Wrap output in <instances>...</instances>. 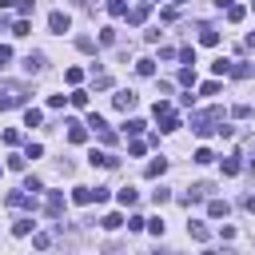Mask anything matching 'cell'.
<instances>
[{
	"mask_svg": "<svg viewBox=\"0 0 255 255\" xmlns=\"http://www.w3.org/2000/svg\"><path fill=\"white\" fill-rule=\"evenodd\" d=\"M187 235H191L195 243H207V239H211V231H207V223H199V219H191V223H187Z\"/></svg>",
	"mask_w": 255,
	"mask_h": 255,
	"instance_id": "obj_9",
	"label": "cell"
},
{
	"mask_svg": "<svg viewBox=\"0 0 255 255\" xmlns=\"http://www.w3.org/2000/svg\"><path fill=\"white\" fill-rule=\"evenodd\" d=\"M64 128H68V139H72V143H84V139H88V124H76V120H68Z\"/></svg>",
	"mask_w": 255,
	"mask_h": 255,
	"instance_id": "obj_7",
	"label": "cell"
},
{
	"mask_svg": "<svg viewBox=\"0 0 255 255\" xmlns=\"http://www.w3.org/2000/svg\"><path fill=\"white\" fill-rule=\"evenodd\" d=\"M227 20L239 24V20H243V4H227Z\"/></svg>",
	"mask_w": 255,
	"mask_h": 255,
	"instance_id": "obj_27",
	"label": "cell"
},
{
	"mask_svg": "<svg viewBox=\"0 0 255 255\" xmlns=\"http://www.w3.org/2000/svg\"><path fill=\"white\" fill-rule=\"evenodd\" d=\"M96 135H100V139H104V143H108V147H112V143H116V131H112V128H104V131H96Z\"/></svg>",
	"mask_w": 255,
	"mask_h": 255,
	"instance_id": "obj_46",
	"label": "cell"
},
{
	"mask_svg": "<svg viewBox=\"0 0 255 255\" xmlns=\"http://www.w3.org/2000/svg\"><path fill=\"white\" fill-rule=\"evenodd\" d=\"M231 116H235V120H247V116H251V104H235Z\"/></svg>",
	"mask_w": 255,
	"mask_h": 255,
	"instance_id": "obj_37",
	"label": "cell"
},
{
	"mask_svg": "<svg viewBox=\"0 0 255 255\" xmlns=\"http://www.w3.org/2000/svg\"><path fill=\"white\" fill-rule=\"evenodd\" d=\"M195 32H199V44H207V48H215V44H219V32H215L211 24H199Z\"/></svg>",
	"mask_w": 255,
	"mask_h": 255,
	"instance_id": "obj_11",
	"label": "cell"
},
{
	"mask_svg": "<svg viewBox=\"0 0 255 255\" xmlns=\"http://www.w3.org/2000/svg\"><path fill=\"white\" fill-rule=\"evenodd\" d=\"M64 80H68V84H72V88H76V84H80V80H84V72H80V68H68V72H64Z\"/></svg>",
	"mask_w": 255,
	"mask_h": 255,
	"instance_id": "obj_36",
	"label": "cell"
},
{
	"mask_svg": "<svg viewBox=\"0 0 255 255\" xmlns=\"http://www.w3.org/2000/svg\"><path fill=\"white\" fill-rule=\"evenodd\" d=\"M100 44L112 48V44H116V28H104V32H100Z\"/></svg>",
	"mask_w": 255,
	"mask_h": 255,
	"instance_id": "obj_34",
	"label": "cell"
},
{
	"mask_svg": "<svg viewBox=\"0 0 255 255\" xmlns=\"http://www.w3.org/2000/svg\"><path fill=\"white\" fill-rule=\"evenodd\" d=\"M143 147H147L143 139H131V143H128V151H131V155H143Z\"/></svg>",
	"mask_w": 255,
	"mask_h": 255,
	"instance_id": "obj_47",
	"label": "cell"
},
{
	"mask_svg": "<svg viewBox=\"0 0 255 255\" xmlns=\"http://www.w3.org/2000/svg\"><path fill=\"white\" fill-rule=\"evenodd\" d=\"M40 120H44V112H40V108H28V112H24V124H28V128H36Z\"/></svg>",
	"mask_w": 255,
	"mask_h": 255,
	"instance_id": "obj_24",
	"label": "cell"
},
{
	"mask_svg": "<svg viewBox=\"0 0 255 255\" xmlns=\"http://www.w3.org/2000/svg\"><path fill=\"white\" fill-rule=\"evenodd\" d=\"M151 4H155V0H151Z\"/></svg>",
	"mask_w": 255,
	"mask_h": 255,
	"instance_id": "obj_55",
	"label": "cell"
},
{
	"mask_svg": "<svg viewBox=\"0 0 255 255\" xmlns=\"http://www.w3.org/2000/svg\"><path fill=\"white\" fill-rule=\"evenodd\" d=\"M100 227H104V231H116V227H124V215H116V211H112V215H104V219H100Z\"/></svg>",
	"mask_w": 255,
	"mask_h": 255,
	"instance_id": "obj_18",
	"label": "cell"
},
{
	"mask_svg": "<svg viewBox=\"0 0 255 255\" xmlns=\"http://www.w3.org/2000/svg\"><path fill=\"white\" fill-rule=\"evenodd\" d=\"M4 203H8L12 211H20V207H36L32 191H24V187H20V191H8V195H4Z\"/></svg>",
	"mask_w": 255,
	"mask_h": 255,
	"instance_id": "obj_4",
	"label": "cell"
},
{
	"mask_svg": "<svg viewBox=\"0 0 255 255\" xmlns=\"http://www.w3.org/2000/svg\"><path fill=\"white\" fill-rule=\"evenodd\" d=\"M243 207H247V211H255V195H247V199H243Z\"/></svg>",
	"mask_w": 255,
	"mask_h": 255,
	"instance_id": "obj_51",
	"label": "cell"
},
{
	"mask_svg": "<svg viewBox=\"0 0 255 255\" xmlns=\"http://www.w3.org/2000/svg\"><path fill=\"white\" fill-rule=\"evenodd\" d=\"M139 227H147V219L143 215H128V231H139Z\"/></svg>",
	"mask_w": 255,
	"mask_h": 255,
	"instance_id": "obj_41",
	"label": "cell"
},
{
	"mask_svg": "<svg viewBox=\"0 0 255 255\" xmlns=\"http://www.w3.org/2000/svg\"><path fill=\"white\" fill-rule=\"evenodd\" d=\"M32 227H36V223H32V215H20V219L12 223V235H32Z\"/></svg>",
	"mask_w": 255,
	"mask_h": 255,
	"instance_id": "obj_16",
	"label": "cell"
},
{
	"mask_svg": "<svg viewBox=\"0 0 255 255\" xmlns=\"http://www.w3.org/2000/svg\"><path fill=\"white\" fill-rule=\"evenodd\" d=\"M179 60L183 64H195V48H179Z\"/></svg>",
	"mask_w": 255,
	"mask_h": 255,
	"instance_id": "obj_45",
	"label": "cell"
},
{
	"mask_svg": "<svg viewBox=\"0 0 255 255\" xmlns=\"http://www.w3.org/2000/svg\"><path fill=\"white\" fill-rule=\"evenodd\" d=\"M24 68L28 72H44V52H28L24 56Z\"/></svg>",
	"mask_w": 255,
	"mask_h": 255,
	"instance_id": "obj_14",
	"label": "cell"
},
{
	"mask_svg": "<svg viewBox=\"0 0 255 255\" xmlns=\"http://www.w3.org/2000/svg\"><path fill=\"white\" fill-rule=\"evenodd\" d=\"M108 12H112V16H128V4H124V0H108Z\"/></svg>",
	"mask_w": 255,
	"mask_h": 255,
	"instance_id": "obj_26",
	"label": "cell"
},
{
	"mask_svg": "<svg viewBox=\"0 0 255 255\" xmlns=\"http://www.w3.org/2000/svg\"><path fill=\"white\" fill-rule=\"evenodd\" d=\"M223 175H239V155H231V159H223Z\"/></svg>",
	"mask_w": 255,
	"mask_h": 255,
	"instance_id": "obj_32",
	"label": "cell"
},
{
	"mask_svg": "<svg viewBox=\"0 0 255 255\" xmlns=\"http://www.w3.org/2000/svg\"><path fill=\"white\" fill-rule=\"evenodd\" d=\"M76 48H80V52H96V40H92V36H80Z\"/></svg>",
	"mask_w": 255,
	"mask_h": 255,
	"instance_id": "obj_35",
	"label": "cell"
},
{
	"mask_svg": "<svg viewBox=\"0 0 255 255\" xmlns=\"http://www.w3.org/2000/svg\"><path fill=\"white\" fill-rule=\"evenodd\" d=\"M8 167H12V171H24V167H28V155H8Z\"/></svg>",
	"mask_w": 255,
	"mask_h": 255,
	"instance_id": "obj_31",
	"label": "cell"
},
{
	"mask_svg": "<svg viewBox=\"0 0 255 255\" xmlns=\"http://www.w3.org/2000/svg\"><path fill=\"white\" fill-rule=\"evenodd\" d=\"M163 171H167V159L159 155V159H151V163H147V171H143V175H147V179H159Z\"/></svg>",
	"mask_w": 255,
	"mask_h": 255,
	"instance_id": "obj_15",
	"label": "cell"
},
{
	"mask_svg": "<svg viewBox=\"0 0 255 255\" xmlns=\"http://www.w3.org/2000/svg\"><path fill=\"white\" fill-rule=\"evenodd\" d=\"M8 60H12V48H8V44H0V68H4Z\"/></svg>",
	"mask_w": 255,
	"mask_h": 255,
	"instance_id": "obj_49",
	"label": "cell"
},
{
	"mask_svg": "<svg viewBox=\"0 0 255 255\" xmlns=\"http://www.w3.org/2000/svg\"><path fill=\"white\" fill-rule=\"evenodd\" d=\"M199 96H219V80H207V84H199Z\"/></svg>",
	"mask_w": 255,
	"mask_h": 255,
	"instance_id": "obj_29",
	"label": "cell"
},
{
	"mask_svg": "<svg viewBox=\"0 0 255 255\" xmlns=\"http://www.w3.org/2000/svg\"><path fill=\"white\" fill-rule=\"evenodd\" d=\"M159 120H163L159 131H175V128H179V116H175V112H167V116H159Z\"/></svg>",
	"mask_w": 255,
	"mask_h": 255,
	"instance_id": "obj_25",
	"label": "cell"
},
{
	"mask_svg": "<svg viewBox=\"0 0 255 255\" xmlns=\"http://www.w3.org/2000/svg\"><path fill=\"white\" fill-rule=\"evenodd\" d=\"M72 203H80V207L96 203V187H72Z\"/></svg>",
	"mask_w": 255,
	"mask_h": 255,
	"instance_id": "obj_8",
	"label": "cell"
},
{
	"mask_svg": "<svg viewBox=\"0 0 255 255\" xmlns=\"http://www.w3.org/2000/svg\"><path fill=\"white\" fill-rule=\"evenodd\" d=\"M48 28H52V32H60V36H64V32H68V28H72V20H68V12H52V16H48Z\"/></svg>",
	"mask_w": 255,
	"mask_h": 255,
	"instance_id": "obj_6",
	"label": "cell"
},
{
	"mask_svg": "<svg viewBox=\"0 0 255 255\" xmlns=\"http://www.w3.org/2000/svg\"><path fill=\"white\" fill-rule=\"evenodd\" d=\"M135 72H139L143 80H147V76H155V60H147V56H143V60H135Z\"/></svg>",
	"mask_w": 255,
	"mask_h": 255,
	"instance_id": "obj_17",
	"label": "cell"
},
{
	"mask_svg": "<svg viewBox=\"0 0 255 255\" xmlns=\"http://www.w3.org/2000/svg\"><path fill=\"white\" fill-rule=\"evenodd\" d=\"M191 159H195V163H211V159H215V155H211V147H199V151H195V155H191Z\"/></svg>",
	"mask_w": 255,
	"mask_h": 255,
	"instance_id": "obj_39",
	"label": "cell"
},
{
	"mask_svg": "<svg viewBox=\"0 0 255 255\" xmlns=\"http://www.w3.org/2000/svg\"><path fill=\"white\" fill-rule=\"evenodd\" d=\"M8 4H16V0H0V8H8Z\"/></svg>",
	"mask_w": 255,
	"mask_h": 255,
	"instance_id": "obj_53",
	"label": "cell"
},
{
	"mask_svg": "<svg viewBox=\"0 0 255 255\" xmlns=\"http://www.w3.org/2000/svg\"><path fill=\"white\" fill-rule=\"evenodd\" d=\"M88 128H92V131H104L108 124H104V116H96V112H92V116H88Z\"/></svg>",
	"mask_w": 255,
	"mask_h": 255,
	"instance_id": "obj_38",
	"label": "cell"
},
{
	"mask_svg": "<svg viewBox=\"0 0 255 255\" xmlns=\"http://www.w3.org/2000/svg\"><path fill=\"white\" fill-rule=\"evenodd\" d=\"M76 4H80V8H96L100 0H76Z\"/></svg>",
	"mask_w": 255,
	"mask_h": 255,
	"instance_id": "obj_52",
	"label": "cell"
},
{
	"mask_svg": "<svg viewBox=\"0 0 255 255\" xmlns=\"http://www.w3.org/2000/svg\"><path fill=\"white\" fill-rule=\"evenodd\" d=\"M143 128H147V124H143V120H128V124H124V131H128V135H139V131H143Z\"/></svg>",
	"mask_w": 255,
	"mask_h": 255,
	"instance_id": "obj_30",
	"label": "cell"
},
{
	"mask_svg": "<svg viewBox=\"0 0 255 255\" xmlns=\"http://www.w3.org/2000/svg\"><path fill=\"white\" fill-rule=\"evenodd\" d=\"M135 199H139L135 187H124V191H120V203H124V207H135Z\"/></svg>",
	"mask_w": 255,
	"mask_h": 255,
	"instance_id": "obj_21",
	"label": "cell"
},
{
	"mask_svg": "<svg viewBox=\"0 0 255 255\" xmlns=\"http://www.w3.org/2000/svg\"><path fill=\"white\" fill-rule=\"evenodd\" d=\"M16 12H20V16H32V12H36V0H16Z\"/></svg>",
	"mask_w": 255,
	"mask_h": 255,
	"instance_id": "obj_33",
	"label": "cell"
},
{
	"mask_svg": "<svg viewBox=\"0 0 255 255\" xmlns=\"http://www.w3.org/2000/svg\"><path fill=\"white\" fill-rule=\"evenodd\" d=\"M179 84L195 88V68H191V64H183V68H179Z\"/></svg>",
	"mask_w": 255,
	"mask_h": 255,
	"instance_id": "obj_20",
	"label": "cell"
},
{
	"mask_svg": "<svg viewBox=\"0 0 255 255\" xmlns=\"http://www.w3.org/2000/svg\"><path fill=\"white\" fill-rule=\"evenodd\" d=\"M104 88H112V76H108V72H100V76H96V92H104Z\"/></svg>",
	"mask_w": 255,
	"mask_h": 255,
	"instance_id": "obj_42",
	"label": "cell"
},
{
	"mask_svg": "<svg viewBox=\"0 0 255 255\" xmlns=\"http://www.w3.org/2000/svg\"><path fill=\"white\" fill-rule=\"evenodd\" d=\"M243 48H247V52H251V48H255V32H251V36H247V40H243Z\"/></svg>",
	"mask_w": 255,
	"mask_h": 255,
	"instance_id": "obj_50",
	"label": "cell"
},
{
	"mask_svg": "<svg viewBox=\"0 0 255 255\" xmlns=\"http://www.w3.org/2000/svg\"><path fill=\"white\" fill-rule=\"evenodd\" d=\"M24 191H32V195H36V191H44V183H40L36 175H28V179H24Z\"/></svg>",
	"mask_w": 255,
	"mask_h": 255,
	"instance_id": "obj_40",
	"label": "cell"
},
{
	"mask_svg": "<svg viewBox=\"0 0 255 255\" xmlns=\"http://www.w3.org/2000/svg\"><path fill=\"white\" fill-rule=\"evenodd\" d=\"M88 163H92V167H96V163H100V167H116L120 159H116V155H108V151H92V155H88Z\"/></svg>",
	"mask_w": 255,
	"mask_h": 255,
	"instance_id": "obj_12",
	"label": "cell"
},
{
	"mask_svg": "<svg viewBox=\"0 0 255 255\" xmlns=\"http://www.w3.org/2000/svg\"><path fill=\"white\" fill-rule=\"evenodd\" d=\"M112 104H116V112H124V116H128V112H131V108L139 104V96L124 88V92H116V96H112Z\"/></svg>",
	"mask_w": 255,
	"mask_h": 255,
	"instance_id": "obj_5",
	"label": "cell"
},
{
	"mask_svg": "<svg viewBox=\"0 0 255 255\" xmlns=\"http://www.w3.org/2000/svg\"><path fill=\"white\" fill-rule=\"evenodd\" d=\"M251 4H255V0H251Z\"/></svg>",
	"mask_w": 255,
	"mask_h": 255,
	"instance_id": "obj_54",
	"label": "cell"
},
{
	"mask_svg": "<svg viewBox=\"0 0 255 255\" xmlns=\"http://www.w3.org/2000/svg\"><path fill=\"white\" fill-rule=\"evenodd\" d=\"M147 8H151V0H143V4H135V8H128V24H143V20H147Z\"/></svg>",
	"mask_w": 255,
	"mask_h": 255,
	"instance_id": "obj_10",
	"label": "cell"
},
{
	"mask_svg": "<svg viewBox=\"0 0 255 255\" xmlns=\"http://www.w3.org/2000/svg\"><path fill=\"white\" fill-rule=\"evenodd\" d=\"M219 124H223V108H199V112H191V131L195 135H211V131H219Z\"/></svg>",
	"mask_w": 255,
	"mask_h": 255,
	"instance_id": "obj_1",
	"label": "cell"
},
{
	"mask_svg": "<svg viewBox=\"0 0 255 255\" xmlns=\"http://www.w3.org/2000/svg\"><path fill=\"white\" fill-rule=\"evenodd\" d=\"M239 159L255 163V135H251V139H243V147H239Z\"/></svg>",
	"mask_w": 255,
	"mask_h": 255,
	"instance_id": "obj_19",
	"label": "cell"
},
{
	"mask_svg": "<svg viewBox=\"0 0 255 255\" xmlns=\"http://www.w3.org/2000/svg\"><path fill=\"white\" fill-rule=\"evenodd\" d=\"M64 207H68L64 191H48V199H44V211H48V219H60V215H64Z\"/></svg>",
	"mask_w": 255,
	"mask_h": 255,
	"instance_id": "obj_3",
	"label": "cell"
},
{
	"mask_svg": "<svg viewBox=\"0 0 255 255\" xmlns=\"http://www.w3.org/2000/svg\"><path fill=\"white\" fill-rule=\"evenodd\" d=\"M32 243H36V247H40V251H44V247H48V243H52V235H44V231H40V235H32Z\"/></svg>",
	"mask_w": 255,
	"mask_h": 255,
	"instance_id": "obj_48",
	"label": "cell"
},
{
	"mask_svg": "<svg viewBox=\"0 0 255 255\" xmlns=\"http://www.w3.org/2000/svg\"><path fill=\"white\" fill-rule=\"evenodd\" d=\"M68 104H72V108H88V92H80V88H76V92L68 96Z\"/></svg>",
	"mask_w": 255,
	"mask_h": 255,
	"instance_id": "obj_23",
	"label": "cell"
},
{
	"mask_svg": "<svg viewBox=\"0 0 255 255\" xmlns=\"http://www.w3.org/2000/svg\"><path fill=\"white\" fill-rule=\"evenodd\" d=\"M32 32V24H28V16H20L16 24H12V36H28Z\"/></svg>",
	"mask_w": 255,
	"mask_h": 255,
	"instance_id": "obj_22",
	"label": "cell"
},
{
	"mask_svg": "<svg viewBox=\"0 0 255 255\" xmlns=\"http://www.w3.org/2000/svg\"><path fill=\"white\" fill-rule=\"evenodd\" d=\"M4 143H8V147L20 143V131H16V128H4Z\"/></svg>",
	"mask_w": 255,
	"mask_h": 255,
	"instance_id": "obj_43",
	"label": "cell"
},
{
	"mask_svg": "<svg viewBox=\"0 0 255 255\" xmlns=\"http://www.w3.org/2000/svg\"><path fill=\"white\" fill-rule=\"evenodd\" d=\"M28 100V88L16 84V80H0V112H12Z\"/></svg>",
	"mask_w": 255,
	"mask_h": 255,
	"instance_id": "obj_2",
	"label": "cell"
},
{
	"mask_svg": "<svg viewBox=\"0 0 255 255\" xmlns=\"http://www.w3.org/2000/svg\"><path fill=\"white\" fill-rule=\"evenodd\" d=\"M211 72H215V76H227V72H231V60H223V56H219V60L211 64Z\"/></svg>",
	"mask_w": 255,
	"mask_h": 255,
	"instance_id": "obj_28",
	"label": "cell"
},
{
	"mask_svg": "<svg viewBox=\"0 0 255 255\" xmlns=\"http://www.w3.org/2000/svg\"><path fill=\"white\" fill-rule=\"evenodd\" d=\"M227 211H231V207H227V199H207V215H211V219H223Z\"/></svg>",
	"mask_w": 255,
	"mask_h": 255,
	"instance_id": "obj_13",
	"label": "cell"
},
{
	"mask_svg": "<svg viewBox=\"0 0 255 255\" xmlns=\"http://www.w3.org/2000/svg\"><path fill=\"white\" fill-rule=\"evenodd\" d=\"M24 155H28V159H40V155H44V143H28V151H24Z\"/></svg>",
	"mask_w": 255,
	"mask_h": 255,
	"instance_id": "obj_44",
	"label": "cell"
}]
</instances>
